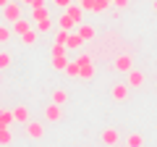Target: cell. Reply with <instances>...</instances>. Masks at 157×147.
Instances as JSON below:
<instances>
[{"label": "cell", "instance_id": "cell-1", "mask_svg": "<svg viewBox=\"0 0 157 147\" xmlns=\"http://www.w3.org/2000/svg\"><path fill=\"white\" fill-rule=\"evenodd\" d=\"M3 18H6L8 24L18 21V18H21V6H18V3H8V6L3 8Z\"/></svg>", "mask_w": 157, "mask_h": 147}, {"label": "cell", "instance_id": "cell-2", "mask_svg": "<svg viewBox=\"0 0 157 147\" xmlns=\"http://www.w3.org/2000/svg\"><path fill=\"white\" fill-rule=\"evenodd\" d=\"M26 134H29V139H42V137H45V126L39 124V121L29 118L26 121Z\"/></svg>", "mask_w": 157, "mask_h": 147}, {"label": "cell", "instance_id": "cell-3", "mask_svg": "<svg viewBox=\"0 0 157 147\" xmlns=\"http://www.w3.org/2000/svg\"><path fill=\"white\" fill-rule=\"evenodd\" d=\"M84 47V40L78 32H68V40H66V50H81Z\"/></svg>", "mask_w": 157, "mask_h": 147}, {"label": "cell", "instance_id": "cell-4", "mask_svg": "<svg viewBox=\"0 0 157 147\" xmlns=\"http://www.w3.org/2000/svg\"><path fill=\"white\" fill-rule=\"evenodd\" d=\"M131 68H134V61H131V55H118V58H115V71L128 74Z\"/></svg>", "mask_w": 157, "mask_h": 147}, {"label": "cell", "instance_id": "cell-5", "mask_svg": "<svg viewBox=\"0 0 157 147\" xmlns=\"http://www.w3.org/2000/svg\"><path fill=\"white\" fill-rule=\"evenodd\" d=\"M78 79H81V81H92V79H94V61L78 66Z\"/></svg>", "mask_w": 157, "mask_h": 147}, {"label": "cell", "instance_id": "cell-6", "mask_svg": "<svg viewBox=\"0 0 157 147\" xmlns=\"http://www.w3.org/2000/svg\"><path fill=\"white\" fill-rule=\"evenodd\" d=\"M76 32L81 34V40H84V42H92V40H94V26H89V24H84V21L76 24Z\"/></svg>", "mask_w": 157, "mask_h": 147}, {"label": "cell", "instance_id": "cell-7", "mask_svg": "<svg viewBox=\"0 0 157 147\" xmlns=\"http://www.w3.org/2000/svg\"><path fill=\"white\" fill-rule=\"evenodd\" d=\"M128 89H131L128 84H115V87H113V100H115V102L128 100Z\"/></svg>", "mask_w": 157, "mask_h": 147}, {"label": "cell", "instance_id": "cell-8", "mask_svg": "<svg viewBox=\"0 0 157 147\" xmlns=\"http://www.w3.org/2000/svg\"><path fill=\"white\" fill-rule=\"evenodd\" d=\"M126 84L134 87V89H136V87H141V84H144V74H141V71H134V68H131V71H128V81H126Z\"/></svg>", "mask_w": 157, "mask_h": 147}, {"label": "cell", "instance_id": "cell-9", "mask_svg": "<svg viewBox=\"0 0 157 147\" xmlns=\"http://www.w3.org/2000/svg\"><path fill=\"white\" fill-rule=\"evenodd\" d=\"M60 105H58V102H50V105H47V110H45V118L47 121H60Z\"/></svg>", "mask_w": 157, "mask_h": 147}, {"label": "cell", "instance_id": "cell-10", "mask_svg": "<svg viewBox=\"0 0 157 147\" xmlns=\"http://www.w3.org/2000/svg\"><path fill=\"white\" fill-rule=\"evenodd\" d=\"M58 26H60V29H66V32H73V26H76V21H73V18L68 16L66 11H63L60 16H58Z\"/></svg>", "mask_w": 157, "mask_h": 147}, {"label": "cell", "instance_id": "cell-11", "mask_svg": "<svg viewBox=\"0 0 157 147\" xmlns=\"http://www.w3.org/2000/svg\"><path fill=\"white\" fill-rule=\"evenodd\" d=\"M66 13H68V16H71L76 24H81V21H84V18H81V16H84V11H81V6H78V3H76V6L71 3V6L66 8Z\"/></svg>", "mask_w": 157, "mask_h": 147}, {"label": "cell", "instance_id": "cell-12", "mask_svg": "<svg viewBox=\"0 0 157 147\" xmlns=\"http://www.w3.org/2000/svg\"><path fill=\"white\" fill-rule=\"evenodd\" d=\"M102 142H105L107 147H115L118 145V131L115 129H105L102 131Z\"/></svg>", "mask_w": 157, "mask_h": 147}, {"label": "cell", "instance_id": "cell-13", "mask_svg": "<svg viewBox=\"0 0 157 147\" xmlns=\"http://www.w3.org/2000/svg\"><path fill=\"white\" fill-rule=\"evenodd\" d=\"M13 121H21V124H26V121H29V108H26V105L13 108Z\"/></svg>", "mask_w": 157, "mask_h": 147}, {"label": "cell", "instance_id": "cell-14", "mask_svg": "<svg viewBox=\"0 0 157 147\" xmlns=\"http://www.w3.org/2000/svg\"><path fill=\"white\" fill-rule=\"evenodd\" d=\"M29 29H32V24H29L26 18H18V21H13V32H16L18 37H21V34H26Z\"/></svg>", "mask_w": 157, "mask_h": 147}, {"label": "cell", "instance_id": "cell-15", "mask_svg": "<svg viewBox=\"0 0 157 147\" xmlns=\"http://www.w3.org/2000/svg\"><path fill=\"white\" fill-rule=\"evenodd\" d=\"M34 24H37V32H39V34H47V32L52 29V21H50V16H47V18H39V21H34Z\"/></svg>", "mask_w": 157, "mask_h": 147}, {"label": "cell", "instance_id": "cell-16", "mask_svg": "<svg viewBox=\"0 0 157 147\" xmlns=\"http://www.w3.org/2000/svg\"><path fill=\"white\" fill-rule=\"evenodd\" d=\"M66 63H68L66 55H52V68L55 71H66Z\"/></svg>", "mask_w": 157, "mask_h": 147}, {"label": "cell", "instance_id": "cell-17", "mask_svg": "<svg viewBox=\"0 0 157 147\" xmlns=\"http://www.w3.org/2000/svg\"><path fill=\"white\" fill-rule=\"evenodd\" d=\"M0 124L8 129V126L13 124V110H3V108H0Z\"/></svg>", "mask_w": 157, "mask_h": 147}, {"label": "cell", "instance_id": "cell-18", "mask_svg": "<svg viewBox=\"0 0 157 147\" xmlns=\"http://www.w3.org/2000/svg\"><path fill=\"white\" fill-rule=\"evenodd\" d=\"M37 29H29V32L26 34H21V42H24V45H34V42H37Z\"/></svg>", "mask_w": 157, "mask_h": 147}, {"label": "cell", "instance_id": "cell-19", "mask_svg": "<svg viewBox=\"0 0 157 147\" xmlns=\"http://www.w3.org/2000/svg\"><path fill=\"white\" fill-rule=\"evenodd\" d=\"M126 145L128 147H144V139H141L139 134H128L126 137Z\"/></svg>", "mask_w": 157, "mask_h": 147}, {"label": "cell", "instance_id": "cell-20", "mask_svg": "<svg viewBox=\"0 0 157 147\" xmlns=\"http://www.w3.org/2000/svg\"><path fill=\"white\" fill-rule=\"evenodd\" d=\"M50 13H47V6H42V8H32V18L34 21H39V18H47Z\"/></svg>", "mask_w": 157, "mask_h": 147}, {"label": "cell", "instance_id": "cell-21", "mask_svg": "<svg viewBox=\"0 0 157 147\" xmlns=\"http://www.w3.org/2000/svg\"><path fill=\"white\" fill-rule=\"evenodd\" d=\"M13 142V134H11V129H0V145L6 147V145H11Z\"/></svg>", "mask_w": 157, "mask_h": 147}, {"label": "cell", "instance_id": "cell-22", "mask_svg": "<svg viewBox=\"0 0 157 147\" xmlns=\"http://www.w3.org/2000/svg\"><path fill=\"white\" fill-rule=\"evenodd\" d=\"M107 6H110L107 0H94V6H92V13H105V11H107Z\"/></svg>", "mask_w": 157, "mask_h": 147}, {"label": "cell", "instance_id": "cell-23", "mask_svg": "<svg viewBox=\"0 0 157 147\" xmlns=\"http://www.w3.org/2000/svg\"><path fill=\"white\" fill-rule=\"evenodd\" d=\"M66 74L76 79V76H78V63H76V61H68V63H66Z\"/></svg>", "mask_w": 157, "mask_h": 147}, {"label": "cell", "instance_id": "cell-24", "mask_svg": "<svg viewBox=\"0 0 157 147\" xmlns=\"http://www.w3.org/2000/svg\"><path fill=\"white\" fill-rule=\"evenodd\" d=\"M8 40H11V29H8L6 24H0V45H6Z\"/></svg>", "mask_w": 157, "mask_h": 147}, {"label": "cell", "instance_id": "cell-25", "mask_svg": "<svg viewBox=\"0 0 157 147\" xmlns=\"http://www.w3.org/2000/svg\"><path fill=\"white\" fill-rule=\"evenodd\" d=\"M66 100H68V95H66L63 89H55V92H52V102H58V105H63Z\"/></svg>", "mask_w": 157, "mask_h": 147}, {"label": "cell", "instance_id": "cell-26", "mask_svg": "<svg viewBox=\"0 0 157 147\" xmlns=\"http://www.w3.org/2000/svg\"><path fill=\"white\" fill-rule=\"evenodd\" d=\"M11 61H13L11 53H0V71H6V68L11 66Z\"/></svg>", "mask_w": 157, "mask_h": 147}, {"label": "cell", "instance_id": "cell-27", "mask_svg": "<svg viewBox=\"0 0 157 147\" xmlns=\"http://www.w3.org/2000/svg\"><path fill=\"white\" fill-rule=\"evenodd\" d=\"M92 61H94V58H92L89 53H84V50H78V55H76V63H78V66H81V63H92Z\"/></svg>", "mask_w": 157, "mask_h": 147}, {"label": "cell", "instance_id": "cell-28", "mask_svg": "<svg viewBox=\"0 0 157 147\" xmlns=\"http://www.w3.org/2000/svg\"><path fill=\"white\" fill-rule=\"evenodd\" d=\"M66 40H68V32H66V29H60V32L55 34V45H66Z\"/></svg>", "mask_w": 157, "mask_h": 147}, {"label": "cell", "instance_id": "cell-29", "mask_svg": "<svg viewBox=\"0 0 157 147\" xmlns=\"http://www.w3.org/2000/svg\"><path fill=\"white\" fill-rule=\"evenodd\" d=\"M52 3H55V6L60 8V11H66V8H68V6L73 3V0H52Z\"/></svg>", "mask_w": 157, "mask_h": 147}, {"label": "cell", "instance_id": "cell-30", "mask_svg": "<svg viewBox=\"0 0 157 147\" xmlns=\"http://www.w3.org/2000/svg\"><path fill=\"white\" fill-rule=\"evenodd\" d=\"M52 55H66V45H52Z\"/></svg>", "mask_w": 157, "mask_h": 147}, {"label": "cell", "instance_id": "cell-31", "mask_svg": "<svg viewBox=\"0 0 157 147\" xmlns=\"http://www.w3.org/2000/svg\"><path fill=\"white\" fill-rule=\"evenodd\" d=\"M78 6H81V11H92V6H94V0H81Z\"/></svg>", "mask_w": 157, "mask_h": 147}, {"label": "cell", "instance_id": "cell-32", "mask_svg": "<svg viewBox=\"0 0 157 147\" xmlns=\"http://www.w3.org/2000/svg\"><path fill=\"white\" fill-rule=\"evenodd\" d=\"M113 3H115V8H126L128 6V0H113Z\"/></svg>", "mask_w": 157, "mask_h": 147}, {"label": "cell", "instance_id": "cell-33", "mask_svg": "<svg viewBox=\"0 0 157 147\" xmlns=\"http://www.w3.org/2000/svg\"><path fill=\"white\" fill-rule=\"evenodd\" d=\"M45 6V0H32V8H42Z\"/></svg>", "mask_w": 157, "mask_h": 147}, {"label": "cell", "instance_id": "cell-34", "mask_svg": "<svg viewBox=\"0 0 157 147\" xmlns=\"http://www.w3.org/2000/svg\"><path fill=\"white\" fill-rule=\"evenodd\" d=\"M8 3H11V0H0V8H6V6H8Z\"/></svg>", "mask_w": 157, "mask_h": 147}, {"label": "cell", "instance_id": "cell-35", "mask_svg": "<svg viewBox=\"0 0 157 147\" xmlns=\"http://www.w3.org/2000/svg\"><path fill=\"white\" fill-rule=\"evenodd\" d=\"M21 3H26V6H32V0H21Z\"/></svg>", "mask_w": 157, "mask_h": 147}, {"label": "cell", "instance_id": "cell-36", "mask_svg": "<svg viewBox=\"0 0 157 147\" xmlns=\"http://www.w3.org/2000/svg\"><path fill=\"white\" fill-rule=\"evenodd\" d=\"M155 11H157V0H155Z\"/></svg>", "mask_w": 157, "mask_h": 147}, {"label": "cell", "instance_id": "cell-37", "mask_svg": "<svg viewBox=\"0 0 157 147\" xmlns=\"http://www.w3.org/2000/svg\"><path fill=\"white\" fill-rule=\"evenodd\" d=\"M0 129H6V126H3V124H0Z\"/></svg>", "mask_w": 157, "mask_h": 147}, {"label": "cell", "instance_id": "cell-38", "mask_svg": "<svg viewBox=\"0 0 157 147\" xmlns=\"http://www.w3.org/2000/svg\"><path fill=\"white\" fill-rule=\"evenodd\" d=\"M107 3H113V0H107Z\"/></svg>", "mask_w": 157, "mask_h": 147}, {"label": "cell", "instance_id": "cell-39", "mask_svg": "<svg viewBox=\"0 0 157 147\" xmlns=\"http://www.w3.org/2000/svg\"><path fill=\"white\" fill-rule=\"evenodd\" d=\"M76 3H81V0H76Z\"/></svg>", "mask_w": 157, "mask_h": 147}]
</instances>
